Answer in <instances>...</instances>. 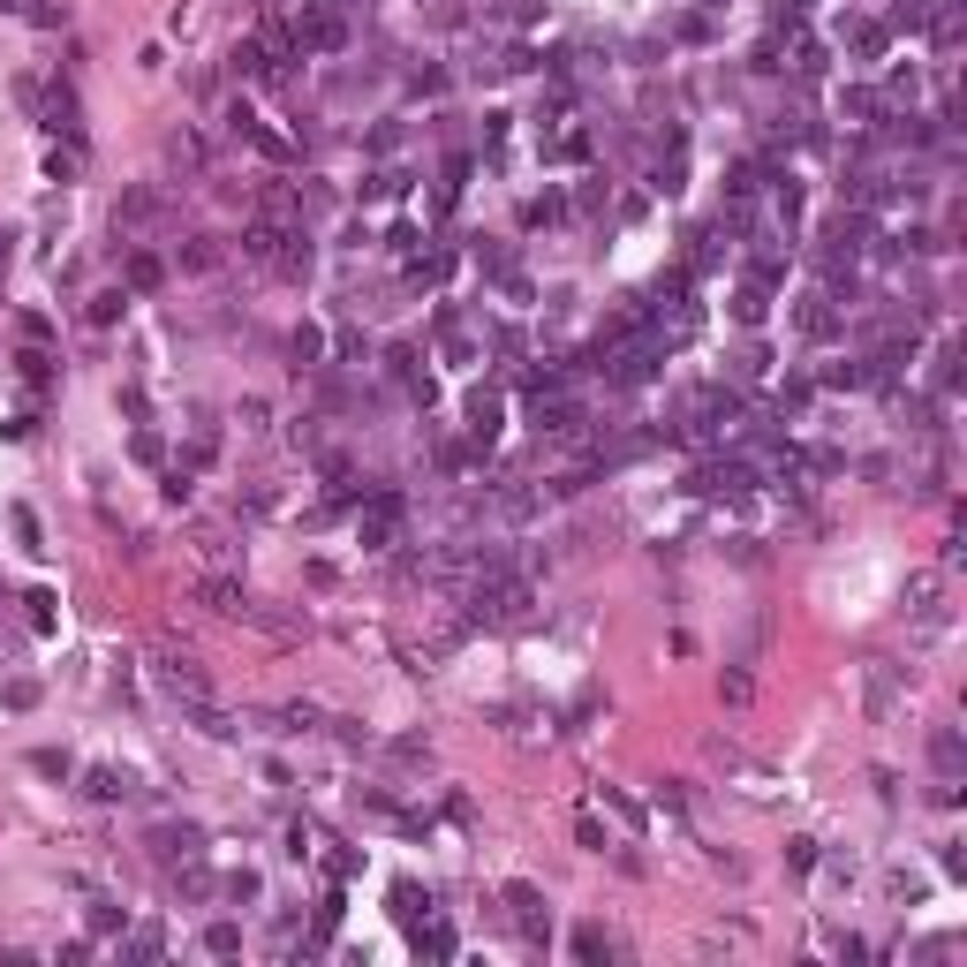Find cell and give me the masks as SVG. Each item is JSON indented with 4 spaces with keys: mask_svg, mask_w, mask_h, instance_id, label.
Here are the masks:
<instances>
[{
    "mask_svg": "<svg viewBox=\"0 0 967 967\" xmlns=\"http://www.w3.org/2000/svg\"><path fill=\"white\" fill-rule=\"evenodd\" d=\"M393 915H401L408 930H424V915H431V892H416V884H393Z\"/></svg>",
    "mask_w": 967,
    "mask_h": 967,
    "instance_id": "4fadbf2b",
    "label": "cell"
},
{
    "mask_svg": "<svg viewBox=\"0 0 967 967\" xmlns=\"http://www.w3.org/2000/svg\"><path fill=\"white\" fill-rule=\"evenodd\" d=\"M288 348H295V363H318V356H325V333H318V325H295Z\"/></svg>",
    "mask_w": 967,
    "mask_h": 967,
    "instance_id": "44dd1931",
    "label": "cell"
},
{
    "mask_svg": "<svg viewBox=\"0 0 967 967\" xmlns=\"http://www.w3.org/2000/svg\"><path fill=\"white\" fill-rule=\"evenodd\" d=\"M129 960H159V930H136L129 937Z\"/></svg>",
    "mask_w": 967,
    "mask_h": 967,
    "instance_id": "f546056e",
    "label": "cell"
},
{
    "mask_svg": "<svg viewBox=\"0 0 967 967\" xmlns=\"http://www.w3.org/2000/svg\"><path fill=\"white\" fill-rule=\"evenodd\" d=\"M121 310H129V288H106V295H91V325H114Z\"/></svg>",
    "mask_w": 967,
    "mask_h": 967,
    "instance_id": "d6986e66",
    "label": "cell"
},
{
    "mask_svg": "<svg viewBox=\"0 0 967 967\" xmlns=\"http://www.w3.org/2000/svg\"><path fill=\"white\" fill-rule=\"evenodd\" d=\"M23 378H31V386H46V378H53V356H46V348H31V356H23Z\"/></svg>",
    "mask_w": 967,
    "mask_h": 967,
    "instance_id": "f1b7e54d",
    "label": "cell"
},
{
    "mask_svg": "<svg viewBox=\"0 0 967 967\" xmlns=\"http://www.w3.org/2000/svg\"><path fill=\"white\" fill-rule=\"evenodd\" d=\"M544 159H560V167H575V159H590V136H582V129L552 136V144H544Z\"/></svg>",
    "mask_w": 967,
    "mask_h": 967,
    "instance_id": "2e32d148",
    "label": "cell"
},
{
    "mask_svg": "<svg viewBox=\"0 0 967 967\" xmlns=\"http://www.w3.org/2000/svg\"><path fill=\"white\" fill-rule=\"evenodd\" d=\"M174 257H182L189 272H204V265H212V257H220V250H212V242H204V235H189V242H182V250H174Z\"/></svg>",
    "mask_w": 967,
    "mask_h": 967,
    "instance_id": "cb8c5ba5",
    "label": "cell"
},
{
    "mask_svg": "<svg viewBox=\"0 0 967 967\" xmlns=\"http://www.w3.org/2000/svg\"><path fill=\"white\" fill-rule=\"evenodd\" d=\"M650 371H658V348H650V340H643V348H620V356H612V386H643V378Z\"/></svg>",
    "mask_w": 967,
    "mask_h": 967,
    "instance_id": "8992f818",
    "label": "cell"
},
{
    "mask_svg": "<svg viewBox=\"0 0 967 967\" xmlns=\"http://www.w3.org/2000/svg\"><path fill=\"white\" fill-rule=\"evenodd\" d=\"M733 318H741V325H764V288H741V295H733Z\"/></svg>",
    "mask_w": 967,
    "mask_h": 967,
    "instance_id": "603a6c76",
    "label": "cell"
},
{
    "mask_svg": "<svg viewBox=\"0 0 967 967\" xmlns=\"http://www.w3.org/2000/svg\"><path fill=\"white\" fill-rule=\"evenodd\" d=\"M696 492H748V461H711V469H696Z\"/></svg>",
    "mask_w": 967,
    "mask_h": 967,
    "instance_id": "9c48e42d",
    "label": "cell"
},
{
    "mask_svg": "<svg viewBox=\"0 0 967 967\" xmlns=\"http://www.w3.org/2000/svg\"><path fill=\"white\" fill-rule=\"evenodd\" d=\"M152 847H159V862H197V854H204V832H197V824H159Z\"/></svg>",
    "mask_w": 967,
    "mask_h": 967,
    "instance_id": "3957f363",
    "label": "cell"
},
{
    "mask_svg": "<svg viewBox=\"0 0 967 967\" xmlns=\"http://www.w3.org/2000/svg\"><path fill=\"white\" fill-rule=\"evenodd\" d=\"M0 265H8V235H0Z\"/></svg>",
    "mask_w": 967,
    "mask_h": 967,
    "instance_id": "1f68e13d",
    "label": "cell"
},
{
    "mask_svg": "<svg viewBox=\"0 0 967 967\" xmlns=\"http://www.w3.org/2000/svg\"><path fill=\"white\" fill-rule=\"evenodd\" d=\"M189 718H197V726L212 733V741H227V733H235V718H227V711H212V703H204V696L189 703Z\"/></svg>",
    "mask_w": 967,
    "mask_h": 967,
    "instance_id": "ac0fdd59",
    "label": "cell"
},
{
    "mask_svg": "<svg viewBox=\"0 0 967 967\" xmlns=\"http://www.w3.org/2000/svg\"><path fill=\"white\" fill-rule=\"evenodd\" d=\"M393 529H401V499H371V507H363V544H393Z\"/></svg>",
    "mask_w": 967,
    "mask_h": 967,
    "instance_id": "52a82bcc",
    "label": "cell"
},
{
    "mask_svg": "<svg viewBox=\"0 0 967 967\" xmlns=\"http://www.w3.org/2000/svg\"><path fill=\"white\" fill-rule=\"evenodd\" d=\"M84 794L91 801H129L136 779H129V771H114V764H99V771H84Z\"/></svg>",
    "mask_w": 967,
    "mask_h": 967,
    "instance_id": "ba28073f",
    "label": "cell"
},
{
    "mask_svg": "<svg viewBox=\"0 0 967 967\" xmlns=\"http://www.w3.org/2000/svg\"><path fill=\"white\" fill-rule=\"evenodd\" d=\"M960 756H967V748H960V733H952V726H937V733H930V764L945 771V779H960Z\"/></svg>",
    "mask_w": 967,
    "mask_h": 967,
    "instance_id": "7c38bea8",
    "label": "cell"
},
{
    "mask_svg": "<svg viewBox=\"0 0 967 967\" xmlns=\"http://www.w3.org/2000/svg\"><path fill=\"white\" fill-rule=\"evenodd\" d=\"M144 227H159V189H129L114 204V235H144Z\"/></svg>",
    "mask_w": 967,
    "mask_h": 967,
    "instance_id": "6da1fadb",
    "label": "cell"
},
{
    "mask_svg": "<svg viewBox=\"0 0 967 967\" xmlns=\"http://www.w3.org/2000/svg\"><path fill=\"white\" fill-rule=\"evenodd\" d=\"M295 46H310V53H340V46H348V23L318 8V16H303V23H295Z\"/></svg>",
    "mask_w": 967,
    "mask_h": 967,
    "instance_id": "7a4b0ae2",
    "label": "cell"
},
{
    "mask_svg": "<svg viewBox=\"0 0 967 967\" xmlns=\"http://www.w3.org/2000/svg\"><path fill=\"white\" fill-rule=\"evenodd\" d=\"M575 952L582 960H612V937L605 930H575Z\"/></svg>",
    "mask_w": 967,
    "mask_h": 967,
    "instance_id": "d4e9b609",
    "label": "cell"
},
{
    "mask_svg": "<svg viewBox=\"0 0 967 967\" xmlns=\"http://www.w3.org/2000/svg\"><path fill=\"white\" fill-rule=\"evenodd\" d=\"M159 680H167V688H174L182 703H197V696H204V665L189 658V650H182V658L167 650V658H159Z\"/></svg>",
    "mask_w": 967,
    "mask_h": 967,
    "instance_id": "5b68a950",
    "label": "cell"
},
{
    "mask_svg": "<svg viewBox=\"0 0 967 967\" xmlns=\"http://www.w3.org/2000/svg\"><path fill=\"white\" fill-rule=\"evenodd\" d=\"M197 597H204V605H212V612H242V605H250V597H242V582H235V575H204V582H197Z\"/></svg>",
    "mask_w": 967,
    "mask_h": 967,
    "instance_id": "30bf717a",
    "label": "cell"
},
{
    "mask_svg": "<svg viewBox=\"0 0 967 967\" xmlns=\"http://www.w3.org/2000/svg\"><path fill=\"white\" fill-rule=\"evenodd\" d=\"M854 53H862V61H877V53H884V31H877V23H862V31H854Z\"/></svg>",
    "mask_w": 967,
    "mask_h": 967,
    "instance_id": "83f0119b",
    "label": "cell"
},
{
    "mask_svg": "<svg viewBox=\"0 0 967 967\" xmlns=\"http://www.w3.org/2000/svg\"><path fill=\"white\" fill-rule=\"evenodd\" d=\"M23 16L46 23V31H61V23H68V0H23Z\"/></svg>",
    "mask_w": 967,
    "mask_h": 967,
    "instance_id": "ffe728a7",
    "label": "cell"
},
{
    "mask_svg": "<svg viewBox=\"0 0 967 967\" xmlns=\"http://www.w3.org/2000/svg\"><path fill=\"white\" fill-rule=\"evenodd\" d=\"M159 280H167V265H159L152 250H136L129 257V295H144V288H159Z\"/></svg>",
    "mask_w": 967,
    "mask_h": 967,
    "instance_id": "9a60e30c",
    "label": "cell"
},
{
    "mask_svg": "<svg viewBox=\"0 0 967 967\" xmlns=\"http://www.w3.org/2000/svg\"><path fill=\"white\" fill-rule=\"evenodd\" d=\"M832 295H809V303H801V333H809V340H832Z\"/></svg>",
    "mask_w": 967,
    "mask_h": 967,
    "instance_id": "5bb4252c",
    "label": "cell"
},
{
    "mask_svg": "<svg viewBox=\"0 0 967 967\" xmlns=\"http://www.w3.org/2000/svg\"><path fill=\"white\" fill-rule=\"evenodd\" d=\"M499 431V393H469V439L484 446Z\"/></svg>",
    "mask_w": 967,
    "mask_h": 967,
    "instance_id": "8fae6325",
    "label": "cell"
},
{
    "mask_svg": "<svg viewBox=\"0 0 967 967\" xmlns=\"http://www.w3.org/2000/svg\"><path fill=\"white\" fill-rule=\"evenodd\" d=\"M204 952H212V960H235V952H242V930H235V922H212V930H204Z\"/></svg>",
    "mask_w": 967,
    "mask_h": 967,
    "instance_id": "e0dca14e",
    "label": "cell"
},
{
    "mask_svg": "<svg viewBox=\"0 0 967 967\" xmlns=\"http://www.w3.org/2000/svg\"><path fill=\"white\" fill-rule=\"evenodd\" d=\"M786 862H794V869H816V839H786Z\"/></svg>",
    "mask_w": 967,
    "mask_h": 967,
    "instance_id": "4dcf8cb0",
    "label": "cell"
},
{
    "mask_svg": "<svg viewBox=\"0 0 967 967\" xmlns=\"http://www.w3.org/2000/svg\"><path fill=\"white\" fill-rule=\"evenodd\" d=\"M937 386H960V340H945V348H937Z\"/></svg>",
    "mask_w": 967,
    "mask_h": 967,
    "instance_id": "7402d4cb",
    "label": "cell"
},
{
    "mask_svg": "<svg viewBox=\"0 0 967 967\" xmlns=\"http://www.w3.org/2000/svg\"><path fill=\"white\" fill-rule=\"evenodd\" d=\"M869 378V363H832V371H824V386H862Z\"/></svg>",
    "mask_w": 967,
    "mask_h": 967,
    "instance_id": "484cf974",
    "label": "cell"
},
{
    "mask_svg": "<svg viewBox=\"0 0 967 967\" xmlns=\"http://www.w3.org/2000/svg\"><path fill=\"white\" fill-rule=\"evenodd\" d=\"M507 907H514V922H522L529 937H552V915H544V892H537V884H507Z\"/></svg>",
    "mask_w": 967,
    "mask_h": 967,
    "instance_id": "277c9868",
    "label": "cell"
},
{
    "mask_svg": "<svg viewBox=\"0 0 967 967\" xmlns=\"http://www.w3.org/2000/svg\"><path fill=\"white\" fill-rule=\"evenodd\" d=\"M31 771H46V779H68V756H61V748H38Z\"/></svg>",
    "mask_w": 967,
    "mask_h": 967,
    "instance_id": "4316f807",
    "label": "cell"
}]
</instances>
